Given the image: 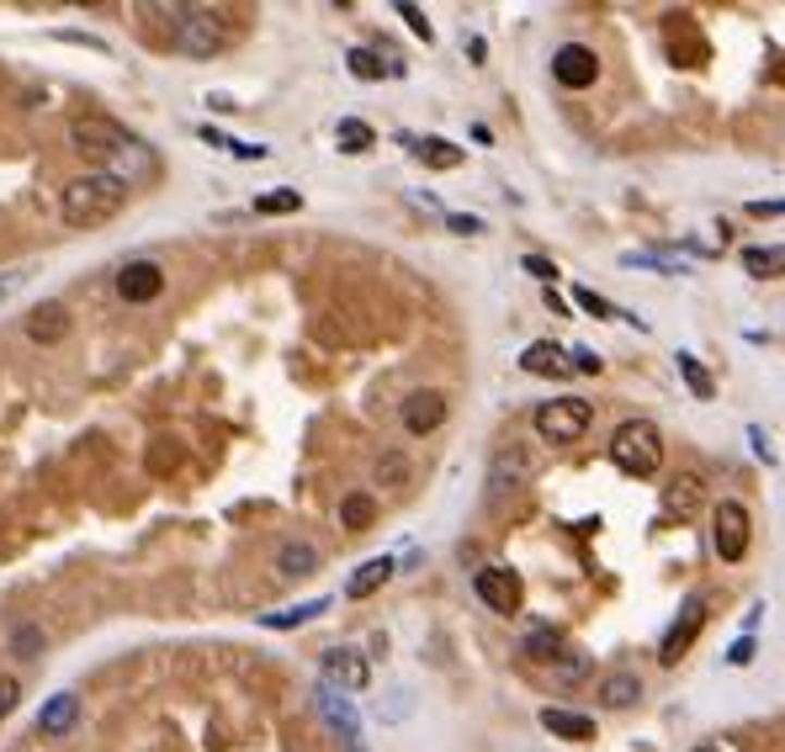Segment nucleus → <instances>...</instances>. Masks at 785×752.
<instances>
[{"instance_id": "obj_30", "label": "nucleus", "mask_w": 785, "mask_h": 752, "mask_svg": "<svg viewBox=\"0 0 785 752\" xmlns=\"http://www.w3.org/2000/svg\"><path fill=\"white\" fill-rule=\"evenodd\" d=\"M372 519H377V504L367 493H351V498L340 504V525H345V530H367Z\"/></svg>"}, {"instance_id": "obj_9", "label": "nucleus", "mask_w": 785, "mask_h": 752, "mask_svg": "<svg viewBox=\"0 0 785 752\" xmlns=\"http://www.w3.org/2000/svg\"><path fill=\"white\" fill-rule=\"evenodd\" d=\"M552 75H557V85H568V90H589V85L600 79V59H594V48H584V42H563V48L552 53Z\"/></svg>"}, {"instance_id": "obj_6", "label": "nucleus", "mask_w": 785, "mask_h": 752, "mask_svg": "<svg viewBox=\"0 0 785 752\" xmlns=\"http://www.w3.org/2000/svg\"><path fill=\"white\" fill-rule=\"evenodd\" d=\"M473 589L494 615H520V604H526V583H520L515 567H478Z\"/></svg>"}, {"instance_id": "obj_3", "label": "nucleus", "mask_w": 785, "mask_h": 752, "mask_svg": "<svg viewBox=\"0 0 785 752\" xmlns=\"http://www.w3.org/2000/svg\"><path fill=\"white\" fill-rule=\"evenodd\" d=\"M611 461L626 477H653L663 461V435L653 419H626L616 435H611Z\"/></svg>"}, {"instance_id": "obj_43", "label": "nucleus", "mask_w": 785, "mask_h": 752, "mask_svg": "<svg viewBox=\"0 0 785 752\" xmlns=\"http://www.w3.org/2000/svg\"><path fill=\"white\" fill-rule=\"evenodd\" d=\"M22 281H27V271H0V303H5V297H16V292H22Z\"/></svg>"}, {"instance_id": "obj_7", "label": "nucleus", "mask_w": 785, "mask_h": 752, "mask_svg": "<svg viewBox=\"0 0 785 752\" xmlns=\"http://www.w3.org/2000/svg\"><path fill=\"white\" fill-rule=\"evenodd\" d=\"M314 705H319V715H324V726L334 731V742H340V748H345V752H367V742H361V720H356V711H351V700H345L340 689H330V683H319Z\"/></svg>"}, {"instance_id": "obj_23", "label": "nucleus", "mask_w": 785, "mask_h": 752, "mask_svg": "<svg viewBox=\"0 0 785 752\" xmlns=\"http://www.w3.org/2000/svg\"><path fill=\"white\" fill-rule=\"evenodd\" d=\"M414 144V155L425 159L430 170H456L462 164V149L456 144H446V138H409Z\"/></svg>"}, {"instance_id": "obj_16", "label": "nucleus", "mask_w": 785, "mask_h": 752, "mask_svg": "<svg viewBox=\"0 0 785 752\" xmlns=\"http://www.w3.org/2000/svg\"><path fill=\"white\" fill-rule=\"evenodd\" d=\"M526 477H531V461H526L515 445H504L494 461H489V498H504V493H515Z\"/></svg>"}, {"instance_id": "obj_13", "label": "nucleus", "mask_w": 785, "mask_h": 752, "mask_svg": "<svg viewBox=\"0 0 785 752\" xmlns=\"http://www.w3.org/2000/svg\"><path fill=\"white\" fill-rule=\"evenodd\" d=\"M441 424H446V397L441 393L425 387V393L404 397V430H409V435H436Z\"/></svg>"}, {"instance_id": "obj_22", "label": "nucleus", "mask_w": 785, "mask_h": 752, "mask_svg": "<svg viewBox=\"0 0 785 752\" xmlns=\"http://www.w3.org/2000/svg\"><path fill=\"white\" fill-rule=\"evenodd\" d=\"M744 271L748 276H781L785 271V244H748Z\"/></svg>"}, {"instance_id": "obj_29", "label": "nucleus", "mask_w": 785, "mask_h": 752, "mask_svg": "<svg viewBox=\"0 0 785 752\" xmlns=\"http://www.w3.org/2000/svg\"><path fill=\"white\" fill-rule=\"evenodd\" d=\"M314 615H324V599H308V604L277 609V615H266V626H271V631H292V626H303V620H314Z\"/></svg>"}, {"instance_id": "obj_39", "label": "nucleus", "mask_w": 785, "mask_h": 752, "mask_svg": "<svg viewBox=\"0 0 785 752\" xmlns=\"http://www.w3.org/2000/svg\"><path fill=\"white\" fill-rule=\"evenodd\" d=\"M669 53H674L679 64H701V59H706V42H674Z\"/></svg>"}, {"instance_id": "obj_24", "label": "nucleus", "mask_w": 785, "mask_h": 752, "mask_svg": "<svg viewBox=\"0 0 785 752\" xmlns=\"http://www.w3.org/2000/svg\"><path fill=\"white\" fill-rule=\"evenodd\" d=\"M526 657H537V663H547V668H557V663L568 657V652H563V636L547 631V626H541V631H531V636H526Z\"/></svg>"}, {"instance_id": "obj_20", "label": "nucleus", "mask_w": 785, "mask_h": 752, "mask_svg": "<svg viewBox=\"0 0 785 752\" xmlns=\"http://www.w3.org/2000/svg\"><path fill=\"white\" fill-rule=\"evenodd\" d=\"M277 572H282V578H308V572H319V546H308V541L277 546Z\"/></svg>"}, {"instance_id": "obj_8", "label": "nucleus", "mask_w": 785, "mask_h": 752, "mask_svg": "<svg viewBox=\"0 0 785 752\" xmlns=\"http://www.w3.org/2000/svg\"><path fill=\"white\" fill-rule=\"evenodd\" d=\"M319 668H324V683L340 689V694H361V689L372 683V663H367L356 646H330V652L319 657Z\"/></svg>"}, {"instance_id": "obj_26", "label": "nucleus", "mask_w": 785, "mask_h": 752, "mask_svg": "<svg viewBox=\"0 0 785 752\" xmlns=\"http://www.w3.org/2000/svg\"><path fill=\"white\" fill-rule=\"evenodd\" d=\"M345 64H351V75L356 79H382V75H404V70H398V64H382V59H377L372 48H351V59H345Z\"/></svg>"}, {"instance_id": "obj_45", "label": "nucleus", "mask_w": 785, "mask_h": 752, "mask_svg": "<svg viewBox=\"0 0 785 752\" xmlns=\"http://www.w3.org/2000/svg\"><path fill=\"white\" fill-rule=\"evenodd\" d=\"M748 212H753V218H781V212H785V201H753Z\"/></svg>"}, {"instance_id": "obj_32", "label": "nucleus", "mask_w": 785, "mask_h": 752, "mask_svg": "<svg viewBox=\"0 0 785 752\" xmlns=\"http://www.w3.org/2000/svg\"><path fill=\"white\" fill-rule=\"evenodd\" d=\"M372 127H367V122H356V118H345L340 122V149H345V155H367V149H372Z\"/></svg>"}, {"instance_id": "obj_10", "label": "nucleus", "mask_w": 785, "mask_h": 752, "mask_svg": "<svg viewBox=\"0 0 785 752\" xmlns=\"http://www.w3.org/2000/svg\"><path fill=\"white\" fill-rule=\"evenodd\" d=\"M748 552V509L738 498H722L716 504V556L722 562H744Z\"/></svg>"}, {"instance_id": "obj_19", "label": "nucleus", "mask_w": 785, "mask_h": 752, "mask_svg": "<svg viewBox=\"0 0 785 752\" xmlns=\"http://www.w3.org/2000/svg\"><path fill=\"white\" fill-rule=\"evenodd\" d=\"M541 726L552 731V737H568V742H594V720L579 711H557V705H547L541 711Z\"/></svg>"}, {"instance_id": "obj_34", "label": "nucleus", "mask_w": 785, "mask_h": 752, "mask_svg": "<svg viewBox=\"0 0 785 752\" xmlns=\"http://www.w3.org/2000/svg\"><path fill=\"white\" fill-rule=\"evenodd\" d=\"M303 197L287 192V186H277V192H266V197H255V212H266V218H277V212H297Z\"/></svg>"}, {"instance_id": "obj_11", "label": "nucleus", "mask_w": 785, "mask_h": 752, "mask_svg": "<svg viewBox=\"0 0 785 752\" xmlns=\"http://www.w3.org/2000/svg\"><path fill=\"white\" fill-rule=\"evenodd\" d=\"M160 292H165V271L155 260H127L118 271V297L123 303H155Z\"/></svg>"}, {"instance_id": "obj_38", "label": "nucleus", "mask_w": 785, "mask_h": 752, "mask_svg": "<svg viewBox=\"0 0 785 752\" xmlns=\"http://www.w3.org/2000/svg\"><path fill=\"white\" fill-rule=\"evenodd\" d=\"M526 276H537V281H557V266H552L547 255H526Z\"/></svg>"}, {"instance_id": "obj_28", "label": "nucleus", "mask_w": 785, "mask_h": 752, "mask_svg": "<svg viewBox=\"0 0 785 752\" xmlns=\"http://www.w3.org/2000/svg\"><path fill=\"white\" fill-rule=\"evenodd\" d=\"M600 694H605V705H637V700H642V678L637 674H611Z\"/></svg>"}, {"instance_id": "obj_15", "label": "nucleus", "mask_w": 785, "mask_h": 752, "mask_svg": "<svg viewBox=\"0 0 785 752\" xmlns=\"http://www.w3.org/2000/svg\"><path fill=\"white\" fill-rule=\"evenodd\" d=\"M520 366L531 371V377H574V350H563V345H552V340H537V345H526L520 350Z\"/></svg>"}, {"instance_id": "obj_18", "label": "nucleus", "mask_w": 785, "mask_h": 752, "mask_svg": "<svg viewBox=\"0 0 785 752\" xmlns=\"http://www.w3.org/2000/svg\"><path fill=\"white\" fill-rule=\"evenodd\" d=\"M75 720H81V700L75 694H53L38 711V731L42 737H64V731H75Z\"/></svg>"}, {"instance_id": "obj_40", "label": "nucleus", "mask_w": 785, "mask_h": 752, "mask_svg": "<svg viewBox=\"0 0 785 752\" xmlns=\"http://www.w3.org/2000/svg\"><path fill=\"white\" fill-rule=\"evenodd\" d=\"M398 715H409V694H404V689H393L388 705H382V720H398Z\"/></svg>"}, {"instance_id": "obj_46", "label": "nucleus", "mask_w": 785, "mask_h": 752, "mask_svg": "<svg viewBox=\"0 0 785 752\" xmlns=\"http://www.w3.org/2000/svg\"><path fill=\"white\" fill-rule=\"evenodd\" d=\"M574 366H579V371H589V377H594V371H600V356H589V350H574Z\"/></svg>"}, {"instance_id": "obj_33", "label": "nucleus", "mask_w": 785, "mask_h": 752, "mask_svg": "<svg viewBox=\"0 0 785 752\" xmlns=\"http://www.w3.org/2000/svg\"><path fill=\"white\" fill-rule=\"evenodd\" d=\"M11 652H16V657H42V626L22 620V626L11 631Z\"/></svg>"}, {"instance_id": "obj_42", "label": "nucleus", "mask_w": 785, "mask_h": 752, "mask_svg": "<svg viewBox=\"0 0 785 752\" xmlns=\"http://www.w3.org/2000/svg\"><path fill=\"white\" fill-rule=\"evenodd\" d=\"M552 674L563 678V683H568V678H574V683H579V678L589 674V657H574V663H557V668H552Z\"/></svg>"}, {"instance_id": "obj_31", "label": "nucleus", "mask_w": 785, "mask_h": 752, "mask_svg": "<svg viewBox=\"0 0 785 752\" xmlns=\"http://www.w3.org/2000/svg\"><path fill=\"white\" fill-rule=\"evenodd\" d=\"M674 360H679V377H685V387H690L696 397H711V393H716V382L706 377V366H701L696 356H685V350H679Z\"/></svg>"}, {"instance_id": "obj_37", "label": "nucleus", "mask_w": 785, "mask_h": 752, "mask_svg": "<svg viewBox=\"0 0 785 752\" xmlns=\"http://www.w3.org/2000/svg\"><path fill=\"white\" fill-rule=\"evenodd\" d=\"M16 700H22V683H16L11 674H0V720L16 711Z\"/></svg>"}, {"instance_id": "obj_1", "label": "nucleus", "mask_w": 785, "mask_h": 752, "mask_svg": "<svg viewBox=\"0 0 785 752\" xmlns=\"http://www.w3.org/2000/svg\"><path fill=\"white\" fill-rule=\"evenodd\" d=\"M127 207V175L118 170H85L64 186V201H59V218L70 229H101L112 223L118 212Z\"/></svg>"}, {"instance_id": "obj_5", "label": "nucleus", "mask_w": 785, "mask_h": 752, "mask_svg": "<svg viewBox=\"0 0 785 752\" xmlns=\"http://www.w3.org/2000/svg\"><path fill=\"white\" fill-rule=\"evenodd\" d=\"M589 419H594V408L584 397H552V403L537 408V435L552 440V445H574L589 430Z\"/></svg>"}, {"instance_id": "obj_12", "label": "nucleus", "mask_w": 785, "mask_h": 752, "mask_svg": "<svg viewBox=\"0 0 785 752\" xmlns=\"http://www.w3.org/2000/svg\"><path fill=\"white\" fill-rule=\"evenodd\" d=\"M701 626H706V609H701V599H690L685 609H679V620L669 626V636H663V646H659V663H679L690 646H696V636H701Z\"/></svg>"}, {"instance_id": "obj_36", "label": "nucleus", "mask_w": 785, "mask_h": 752, "mask_svg": "<svg viewBox=\"0 0 785 752\" xmlns=\"http://www.w3.org/2000/svg\"><path fill=\"white\" fill-rule=\"evenodd\" d=\"M398 16L409 22V33H414L419 42H430V38H436V27L425 22V11H419V5H398Z\"/></svg>"}, {"instance_id": "obj_27", "label": "nucleus", "mask_w": 785, "mask_h": 752, "mask_svg": "<svg viewBox=\"0 0 785 752\" xmlns=\"http://www.w3.org/2000/svg\"><path fill=\"white\" fill-rule=\"evenodd\" d=\"M203 138L212 144V149H223V155H234V159H266V155H271L266 144H245V138H229V133H218V127H203Z\"/></svg>"}, {"instance_id": "obj_47", "label": "nucleus", "mask_w": 785, "mask_h": 752, "mask_svg": "<svg viewBox=\"0 0 785 752\" xmlns=\"http://www.w3.org/2000/svg\"><path fill=\"white\" fill-rule=\"evenodd\" d=\"M696 752H716V748H696Z\"/></svg>"}, {"instance_id": "obj_14", "label": "nucleus", "mask_w": 785, "mask_h": 752, "mask_svg": "<svg viewBox=\"0 0 785 752\" xmlns=\"http://www.w3.org/2000/svg\"><path fill=\"white\" fill-rule=\"evenodd\" d=\"M696 504H701V477L696 472H674L669 477V488L659 493V515L663 519H690L696 515Z\"/></svg>"}, {"instance_id": "obj_25", "label": "nucleus", "mask_w": 785, "mask_h": 752, "mask_svg": "<svg viewBox=\"0 0 785 752\" xmlns=\"http://www.w3.org/2000/svg\"><path fill=\"white\" fill-rule=\"evenodd\" d=\"M574 303H579L584 313H594V318H621V323H631V329H648L642 318H631V313H621L616 303H605L600 292H589V286H574Z\"/></svg>"}, {"instance_id": "obj_44", "label": "nucleus", "mask_w": 785, "mask_h": 752, "mask_svg": "<svg viewBox=\"0 0 785 752\" xmlns=\"http://www.w3.org/2000/svg\"><path fill=\"white\" fill-rule=\"evenodd\" d=\"M748 657H753V641H748V636H744V641H733V652H727V663H733V668H744Z\"/></svg>"}, {"instance_id": "obj_17", "label": "nucleus", "mask_w": 785, "mask_h": 752, "mask_svg": "<svg viewBox=\"0 0 785 752\" xmlns=\"http://www.w3.org/2000/svg\"><path fill=\"white\" fill-rule=\"evenodd\" d=\"M27 334L38 340V345H59L64 334H70V308L64 303H42L27 313Z\"/></svg>"}, {"instance_id": "obj_35", "label": "nucleus", "mask_w": 785, "mask_h": 752, "mask_svg": "<svg viewBox=\"0 0 785 752\" xmlns=\"http://www.w3.org/2000/svg\"><path fill=\"white\" fill-rule=\"evenodd\" d=\"M398 477H409V461H404V456H382V461H377V482H382V488H393Z\"/></svg>"}, {"instance_id": "obj_4", "label": "nucleus", "mask_w": 785, "mask_h": 752, "mask_svg": "<svg viewBox=\"0 0 785 752\" xmlns=\"http://www.w3.org/2000/svg\"><path fill=\"white\" fill-rule=\"evenodd\" d=\"M229 22H223V11H207V5H181L175 11V48L186 53V59H212V53H223L229 48Z\"/></svg>"}, {"instance_id": "obj_2", "label": "nucleus", "mask_w": 785, "mask_h": 752, "mask_svg": "<svg viewBox=\"0 0 785 752\" xmlns=\"http://www.w3.org/2000/svg\"><path fill=\"white\" fill-rule=\"evenodd\" d=\"M70 149L90 159H144V144L112 118H75L70 122Z\"/></svg>"}, {"instance_id": "obj_21", "label": "nucleus", "mask_w": 785, "mask_h": 752, "mask_svg": "<svg viewBox=\"0 0 785 752\" xmlns=\"http://www.w3.org/2000/svg\"><path fill=\"white\" fill-rule=\"evenodd\" d=\"M388 578H393V556H372V562H361V567L351 572L345 594H351V599H367V594H377Z\"/></svg>"}, {"instance_id": "obj_41", "label": "nucleus", "mask_w": 785, "mask_h": 752, "mask_svg": "<svg viewBox=\"0 0 785 752\" xmlns=\"http://www.w3.org/2000/svg\"><path fill=\"white\" fill-rule=\"evenodd\" d=\"M446 229H456V234H483V223L467 218V212H446Z\"/></svg>"}]
</instances>
